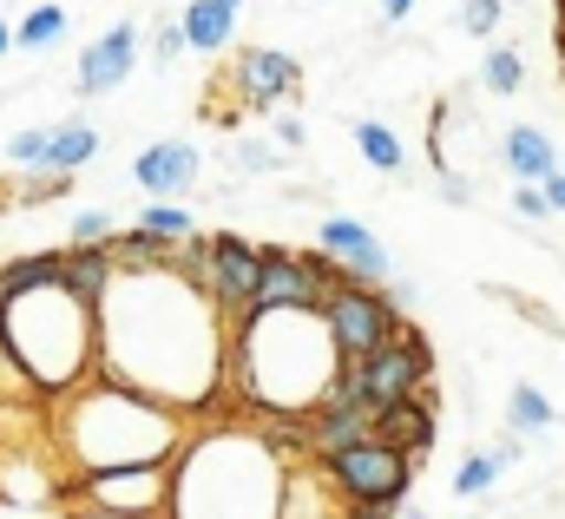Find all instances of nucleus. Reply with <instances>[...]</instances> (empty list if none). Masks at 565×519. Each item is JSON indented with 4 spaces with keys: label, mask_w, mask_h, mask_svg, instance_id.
<instances>
[{
    "label": "nucleus",
    "mask_w": 565,
    "mask_h": 519,
    "mask_svg": "<svg viewBox=\"0 0 565 519\" xmlns=\"http://www.w3.org/2000/svg\"><path fill=\"white\" fill-rule=\"evenodd\" d=\"M46 131H53V126L13 131V138H7V158H13L20 171H40V158H46Z\"/></svg>",
    "instance_id": "c756f323"
},
{
    "label": "nucleus",
    "mask_w": 565,
    "mask_h": 519,
    "mask_svg": "<svg viewBox=\"0 0 565 519\" xmlns=\"http://www.w3.org/2000/svg\"><path fill=\"white\" fill-rule=\"evenodd\" d=\"M408 13H415V0H382V20H388V27H402Z\"/></svg>",
    "instance_id": "c9c22d12"
},
{
    "label": "nucleus",
    "mask_w": 565,
    "mask_h": 519,
    "mask_svg": "<svg viewBox=\"0 0 565 519\" xmlns=\"http://www.w3.org/2000/svg\"><path fill=\"white\" fill-rule=\"evenodd\" d=\"M139 231H151V237H164V244H191V237H198V218H191V211H184L178 198H145Z\"/></svg>",
    "instance_id": "b1692460"
},
{
    "label": "nucleus",
    "mask_w": 565,
    "mask_h": 519,
    "mask_svg": "<svg viewBox=\"0 0 565 519\" xmlns=\"http://www.w3.org/2000/svg\"><path fill=\"white\" fill-rule=\"evenodd\" d=\"M289 454L244 421H204L171 454V513L164 519H282Z\"/></svg>",
    "instance_id": "7ed1b4c3"
},
{
    "label": "nucleus",
    "mask_w": 565,
    "mask_h": 519,
    "mask_svg": "<svg viewBox=\"0 0 565 519\" xmlns=\"http://www.w3.org/2000/svg\"><path fill=\"white\" fill-rule=\"evenodd\" d=\"M178 263L211 289V303L237 322L244 309H250V289H257V244L250 237H237V231H198L191 244H178Z\"/></svg>",
    "instance_id": "1a4fd4ad"
},
{
    "label": "nucleus",
    "mask_w": 565,
    "mask_h": 519,
    "mask_svg": "<svg viewBox=\"0 0 565 519\" xmlns=\"http://www.w3.org/2000/svg\"><path fill=\"white\" fill-rule=\"evenodd\" d=\"M316 474H322V487L342 500V507H402L408 500V487H415V460L402 454V447H388V441H355V447H335V454H322L316 460Z\"/></svg>",
    "instance_id": "0eeeda50"
},
{
    "label": "nucleus",
    "mask_w": 565,
    "mask_h": 519,
    "mask_svg": "<svg viewBox=\"0 0 565 519\" xmlns=\"http://www.w3.org/2000/svg\"><path fill=\"white\" fill-rule=\"evenodd\" d=\"M342 283V269L309 251H277V244H257V289H250V309H322V296ZM244 309V316H250Z\"/></svg>",
    "instance_id": "9b49d317"
},
{
    "label": "nucleus",
    "mask_w": 565,
    "mask_h": 519,
    "mask_svg": "<svg viewBox=\"0 0 565 519\" xmlns=\"http://www.w3.org/2000/svg\"><path fill=\"white\" fill-rule=\"evenodd\" d=\"M270 138H277L282 151H296V145H302V119H296V113H282L277 126H270Z\"/></svg>",
    "instance_id": "473e14b6"
},
{
    "label": "nucleus",
    "mask_w": 565,
    "mask_h": 519,
    "mask_svg": "<svg viewBox=\"0 0 565 519\" xmlns=\"http://www.w3.org/2000/svg\"><path fill=\"white\" fill-rule=\"evenodd\" d=\"M139 20H119V27H106L86 53H79V66H73V86H79V99H99V93H119L132 73H139Z\"/></svg>",
    "instance_id": "ddd939ff"
},
{
    "label": "nucleus",
    "mask_w": 565,
    "mask_h": 519,
    "mask_svg": "<svg viewBox=\"0 0 565 519\" xmlns=\"http://www.w3.org/2000/svg\"><path fill=\"white\" fill-rule=\"evenodd\" d=\"M198 178H204V158H198L191 138H151L132 158V184H139L145 198H184Z\"/></svg>",
    "instance_id": "dca6fc26"
},
{
    "label": "nucleus",
    "mask_w": 565,
    "mask_h": 519,
    "mask_svg": "<svg viewBox=\"0 0 565 519\" xmlns=\"http://www.w3.org/2000/svg\"><path fill=\"white\" fill-rule=\"evenodd\" d=\"M7 53H13V27L0 20V60H7Z\"/></svg>",
    "instance_id": "4c0bfd02"
},
{
    "label": "nucleus",
    "mask_w": 565,
    "mask_h": 519,
    "mask_svg": "<svg viewBox=\"0 0 565 519\" xmlns=\"http://www.w3.org/2000/svg\"><path fill=\"white\" fill-rule=\"evenodd\" d=\"M73 519H113V513H73Z\"/></svg>",
    "instance_id": "58836bf2"
},
{
    "label": "nucleus",
    "mask_w": 565,
    "mask_h": 519,
    "mask_svg": "<svg viewBox=\"0 0 565 519\" xmlns=\"http://www.w3.org/2000/svg\"><path fill=\"white\" fill-rule=\"evenodd\" d=\"M500 20H507V0H460V7H454V27L473 33V40H493Z\"/></svg>",
    "instance_id": "bb28decb"
},
{
    "label": "nucleus",
    "mask_w": 565,
    "mask_h": 519,
    "mask_svg": "<svg viewBox=\"0 0 565 519\" xmlns=\"http://www.w3.org/2000/svg\"><path fill=\"white\" fill-rule=\"evenodd\" d=\"M480 86H487L493 99H513V93L526 86V60H520L513 40H493V46L480 53Z\"/></svg>",
    "instance_id": "5701e85b"
},
{
    "label": "nucleus",
    "mask_w": 565,
    "mask_h": 519,
    "mask_svg": "<svg viewBox=\"0 0 565 519\" xmlns=\"http://www.w3.org/2000/svg\"><path fill=\"white\" fill-rule=\"evenodd\" d=\"M335 519H395V513H388V507H342Z\"/></svg>",
    "instance_id": "e433bc0d"
},
{
    "label": "nucleus",
    "mask_w": 565,
    "mask_h": 519,
    "mask_svg": "<svg viewBox=\"0 0 565 519\" xmlns=\"http://www.w3.org/2000/svg\"><path fill=\"white\" fill-rule=\"evenodd\" d=\"M113 211H73V224H66V237L73 244H113Z\"/></svg>",
    "instance_id": "c85d7f7f"
},
{
    "label": "nucleus",
    "mask_w": 565,
    "mask_h": 519,
    "mask_svg": "<svg viewBox=\"0 0 565 519\" xmlns=\"http://www.w3.org/2000/svg\"><path fill=\"white\" fill-rule=\"evenodd\" d=\"M99 375L178 414H211L231 375V316L184 263L119 269L99 296Z\"/></svg>",
    "instance_id": "f257e3e1"
},
{
    "label": "nucleus",
    "mask_w": 565,
    "mask_h": 519,
    "mask_svg": "<svg viewBox=\"0 0 565 519\" xmlns=\"http://www.w3.org/2000/svg\"><path fill=\"white\" fill-rule=\"evenodd\" d=\"M375 441L402 447V454L422 467L427 454H434V441H440V394L422 389V394H402V401L375 407Z\"/></svg>",
    "instance_id": "4468645a"
},
{
    "label": "nucleus",
    "mask_w": 565,
    "mask_h": 519,
    "mask_svg": "<svg viewBox=\"0 0 565 519\" xmlns=\"http://www.w3.org/2000/svg\"><path fill=\"white\" fill-rule=\"evenodd\" d=\"M178 53H191V46H184V27H178V20H164V27L151 33V66H171Z\"/></svg>",
    "instance_id": "7c9ffc66"
},
{
    "label": "nucleus",
    "mask_w": 565,
    "mask_h": 519,
    "mask_svg": "<svg viewBox=\"0 0 565 519\" xmlns=\"http://www.w3.org/2000/svg\"><path fill=\"white\" fill-rule=\"evenodd\" d=\"M66 27H73V20H66V7H53V0H46V7H33V13L13 27V46H20V53H46V46H60V40H66Z\"/></svg>",
    "instance_id": "393cba45"
},
{
    "label": "nucleus",
    "mask_w": 565,
    "mask_h": 519,
    "mask_svg": "<svg viewBox=\"0 0 565 519\" xmlns=\"http://www.w3.org/2000/svg\"><path fill=\"white\" fill-rule=\"evenodd\" d=\"M237 171H250V178H270V171H282V145L277 138H237Z\"/></svg>",
    "instance_id": "cd10ccee"
},
{
    "label": "nucleus",
    "mask_w": 565,
    "mask_h": 519,
    "mask_svg": "<svg viewBox=\"0 0 565 519\" xmlns=\"http://www.w3.org/2000/svg\"><path fill=\"white\" fill-rule=\"evenodd\" d=\"M355 151H362L382 178H402V171H408V145H402V131L382 126V119H355Z\"/></svg>",
    "instance_id": "4be33fe9"
},
{
    "label": "nucleus",
    "mask_w": 565,
    "mask_h": 519,
    "mask_svg": "<svg viewBox=\"0 0 565 519\" xmlns=\"http://www.w3.org/2000/svg\"><path fill=\"white\" fill-rule=\"evenodd\" d=\"M440 198H447V204H467V198H473V184H467V178H454V171H440Z\"/></svg>",
    "instance_id": "72a5a7b5"
},
{
    "label": "nucleus",
    "mask_w": 565,
    "mask_h": 519,
    "mask_svg": "<svg viewBox=\"0 0 565 519\" xmlns=\"http://www.w3.org/2000/svg\"><path fill=\"white\" fill-rule=\"evenodd\" d=\"M342 375V349L329 342L322 309H250L231 322V375L224 394L250 421H302L322 407Z\"/></svg>",
    "instance_id": "f03ea898"
},
{
    "label": "nucleus",
    "mask_w": 565,
    "mask_h": 519,
    "mask_svg": "<svg viewBox=\"0 0 565 519\" xmlns=\"http://www.w3.org/2000/svg\"><path fill=\"white\" fill-rule=\"evenodd\" d=\"M73 500H79V513L164 519V513H171V460L106 467V474H73Z\"/></svg>",
    "instance_id": "6e6552de"
},
{
    "label": "nucleus",
    "mask_w": 565,
    "mask_h": 519,
    "mask_svg": "<svg viewBox=\"0 0 565 519\" xmlns=\"http://www.w3.org/2000/svg\"><path fill=\"white\" fill-rule=\"evenodd\" d=\"M191 421L151 394L126 382H79L60 394V454L73 474H106V467H145V460H171L184 447Z\"/></svg>",
    "instance_id": "20e7f679"
},
{
    "label": "nucleus",
    "mask_w": 565,
    "mask_h": 519,
    "mask_svg": "<svg viewBox=\"0 0 565 519\" xmlns=\"http://www.w3.org/2000/svg\"><path fill=\"white\" fill-rule=\"evenodd\" d=\"M231 86H237V99H244V106L270 113V106H282V99H296V93H302V66H296L289 53H277V46H250V53H237Z\"/></svg>",
    "instance_id": "2eb2a0df"
},
{
    "label": "nucleus",
    "mask_w": 565,
    "mask_h": 519,
    "mask_svg": "<svg viewBox=\"0 0 565 519\" xmlns=\"http://www.w3.org/2000/svg\"><path fill=\"white\" fill-rule=\"evenodd\" d=\"M434 389V349H427L422 329H395L382 349H369V356H355V362H342V375H335V401H355V407H388V401H402V394H422Z\"/></svg>",
    "instance_id": "423d86ee"
},
{
    "label": "nucleus",
    "mask_w": 565,
    "mask_h": 519,
    "mask_svg": "<svg viewBox=\"0 0 565 519\" xmlns=\"http://www.w3.org/2000/svg\"><path fill=\"white\" fill-rule=\"evenodd\" d=\"M93 158H99V131L86 126V119H66V126L46 131V158H40V171L73 178V171H86Z\"/></svg>",
    "instance_id": "aec40b11"
},
{
    "label": "nucleus",
    "mask_w": 565,
    "mask_h": 519,
    "mask_svg": "<svg viewBox=\"0 0 565 519\" xmlns=\"http://www.w3.org/2000/svg\"><path fill=\"white\" fill-rule=\"evenodd\" d=\"M500 474H507V467H500L493 454H467V460L454 467V494H460V500H487V494L500 487Z\"/></svg>",
    "instance_id": "a878e982"
},
{
    "label": "nucleus",
    "mask_w": 565,
    "mask_h": 519,
    "mask_svg": "<svg viewBox=\"0 0 565 519\" xmlns=\"http://www.w3.org/2000/svg\"><path fill=\"white\" fill-rule=\"evenodd\" d=\"M113 276H119V263L106 244H73V251H60V283L86 303V309H99V296L113 289Z\"/></svg>",
    "instance_id": "f3484780"
},
{
    "label": "nucleus",
    "mask_w": 565,
    "mask_h": 519,
    "mask_svg": "<svg viewBox=\"0 0 565 519\" xmlns=\"http://www.w3.org/2000/svg\"><path fill=\"white\" fill-rule=\"evenodd\" d=\"M322 322H329V342L342 349V362H355V356H369V349H382L408 316L388 303V289H375V283H335L329 296H322Z\"/></svg>",
    "instance_id": "9d476101"
},
{
    "label": "nucleus",
    "mask_w": 565,
    "mask_h": 519,
    "mask_svg": "<svg viewBox=\"0 0 565 519\" xmlns=\"http://www.w3.org/2000/svg\"><path fill=\"white\" fill-rule=\"evenodd\" d=\"M178 27H184V46L191 53H224L237 40V7L231 0H184L178 7Z\"/></svg>",
    "instance_id": "6ab92c4d"
},
{
    "label": "nucleus",
    "mask_w": 565,
    "mask_h": 519,
    "mask_svg": "<svg viewBox=\"0 0 565 519\" xmlns=\"http://www.w3.org/2000/svg\"><path fill=\"white\" fill-rule=\"evenodd\" d=\"M513 218H520V224H546V218H553L546 191H540V184H520V191H513Z\"/></svg>",
    "instance_id": "2f4dec72"
},
{
    "label": "nucleus",
    "mask_w": 565,
    "mask_h": 519,
    "mask_svg": "<svg viewBox=\"0 0 565 519\" xmlns=\"http://www.w3.org/2000/svg\"><path fill=\"white\" fill-rule=\"evenodd\" d=\"M0 349L26 389L60 401L99 375V316L66 283H40L0 303Z\"/></svg>",
    "instance_id": "39448f33"
},
{
    "label": "nucleus",
    "mask_w": 565,
    "mask_h": 519,
    "mask_svg": "<svg viewBox=\"0 0 565 519\" xmlns=\"http://www.w3.org/2000/svg\"><path fill=\"white\" fill-rule=\"evenodd\" d=\"M316 251L335 263L349 283H375V289H382V283L395 276V257H388V244H382V237H375L362 218H342V211L316 224Z\"/></svg>",
    "instance_id": "f8f14e48"
},
{
    "label": "nucleus",
    "mask_w": 565,
    "mask_h": 519,
    "mask_svg": "<svg viewBox=\"0 0 565 519\" xmlns=\"http://www.w3.org/2000/svg\"><path fill=\"white\" fill-rule=\"evenodd\" d=\"M540 191H546V204H553V218H565V165L553 171V178H546V184H540Z\"/></svg>",
    "instance_id": "f704fd0d"
},
{
    "label": "nucleus",
    "mask_w": 565,
    "mask_h": 519,
    "mask_svg": "<svg viewBox=\"0 0 565 519\" xmlns=\"http://www.w3.org/2000/svg\"><path fill=\"white\" fill-rule=\"evenodd\" d=\"M500 165H507L520 184H546L565 158L553 151V138H546L540 126H513L507 138H500Z\"/></svg>",
    "instance_id": "a211bd4d"
},
{
    "label": "nucleus",
    "mask_w": 565,
    "mask_h": 519,
    "mask_svg": "<svg viewBox=\"0 0 565 519\" xmlns=\"http://www.w3.org/2000/svg\"><path fill=\"white\" fill-rule=\"evenodd\" d=\"M553 421H559V407L533 389V382H513V389H507V434L540 441V434H553Z\"/></svg>",
    "instance_id": "412c9836"
},
{
    "label": "nucleus",
    "mask_w": 565,
    "mask_h": 519,
    "mask_svg": "<svg viewBox=\"0 0 565 519\" xmlns=\"http://www.w3.org/2000/svg\"><path fill=\"white\" fill-rule=\"evenodd\" d=\"M231 7H244V0H231Z\"/></svg>",
    "instance_id": "ea45409f"
}]
</instances>
